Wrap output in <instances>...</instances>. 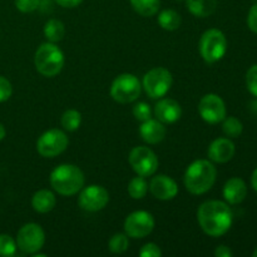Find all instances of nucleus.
Returning <instances> with one entry per match:
<instances>
[{
  "label": "nucleus",
  "instance_id": "32",
  "mask_svg": "<svg viewBox=\"0 0 257 257\" xmlns=\"http://www.w3.org/2000/svg\"><path fill=\"white\" fill-rule=\"evenodd\" d=\"M13 87L10 84L9 80L7 78L0 75V103L7 102L10 97H12Z\"/></svg>",
  "mask_w": 257,
  "mask_h": 257
},
{
  "label": "nucleus",
  "instance_id": "25",
  "mask_svg": "<svg viewBox=\"0 0 257 257\" xmlns=\"http://www.w3.org/2000/svg\"><path fill=\"white\" fill-rule=\"evenodd\" d=\"M80 123H82V115L78 110L68 109L63 113L62 125L64 130L69 131V132H74L79 128Z\"/></svg>",
  "mask_w": 257,
  "mask_h": 257
},
{
  "label": "nucleus",
  "instance_id": "13",
  "mask_svg": "<svg viewBox=\"0 0 257 257\" xmlns=\"http://www.w3.org/2000/svg\"><path fill=\"white\" fill-rule=\"evenodd\" d=\"M78 202L82 210L88 212H98L109 202V193L102 186H88L80 192Z\"/></svg>",
  "mask_w": 257,
  "mask_h": 257
},
{
  "label": "nucleus",
  "instance_id": "7",
  "mask_svg": "<svg viewBox=\"0 0 257 257\" xmlns=\"http://www.w3.org/2000/svg\"><path fill=\"white\" fill-rule=\"evenodd\" d=\"M172 74L165 68H153L143 78V87L146 93L152 99L165 97L172 85Z\"/></svg>",
  "mask_w": 257,
  "mask_h": 257
},
{
  "label": "nucleus",
  "instance_id": "9",
  "mask_svg": "<svg viewBox=\"0 0 257 257\" xmlns=\"http://www.w3.org/2000/svg\"><path fill=\"white\" fill-rule=\"evenodd\" d=\"M44 242L45 233L38 223H27L18 232L17 245L25 253L34 255L43 247Z\"/></svg>",
  "mask_w": 257,
  "mask_h": 257
},
{
  "label": "nucleus",
  "instance_id": "10",
  "mask_svg": "<svg viewBox=\"0 0 257 257\" xmlns=\"http://www.w3.org/2000/svg\"><path fill=\"white\" fill-rule=\"evenodd\" d=\"M130 165L138 176H152L158 168V158L148 147H136L130 153Z\"/></svg>",
  "mask_w": 257,
  "mask_h": 257
},
{
  "label": "nucleus",
  "instance_id": "1",
  "mask_svg": "<svg viewBox=\"0 0 257 257\" xmlns=\"http://www.w3.org/2000/svg\"><path fill=\"white\" fill-rule=\"evenodd\" d=\"M197 220L203 232L212 237H218L230 230L233 215L227 203L222 201H207L198 208Z\"/></svg>",
  "mask_w": 257,
  "mask_h": 257
},
{
  "label": "nucleus",
  "instance_id": "38",
  "mask_svg": "<svg viewBox=\"0 0 257 257\" xmlns=\"http://www.w3.org/2000/svg\"><path fill=\"white\" fill-rule=\"evenodd\" d=\"M5 135H7V132H5V128H4V125H3L2 123H0V141H2V140H4Z\"/></svg>",
  "mask_w": 257,
  "mask_h": 257
},
{
  "label": "nucleus",
  "instance_id": "16",
  "mask_svg": "<svg viewBox=\"0 0 257 257\" xmlns=\"http://www.w3.org/2000/svg\"><path fill=\"white\" fill-rule=\"evenodd\" d=\"M235 156V145L228 138H217L208 147V158L216 163H226Z\"/></svg>",
  "mask_w": 257,
  "mask_h": 257
},
{
  "label": "nucleus",
  "instance_id": "23",
  "mask_svg": "<svg viewBox=\"0 0 257 257\" xmlns=\"http://www.w3.org/2000/svg\"><path fill=\"white\" fill-rule=\"evenodd\" d=\"M65 34V28L60 20L50 19L48 20L44 27V35L50 43H58L63 39Z\"/></svg>",
  "mask_w": 257,
  "mask_h": 257
},
{
  "label": "nucleus",
  "instance_id": "14",
  "mask_svg": "<svg viewBox=\"0 0 257 257\" xmlns=\"http://www.w3.org/2000/svg\"><path fill=\"white\" fill-rule=\"evenodd\" d=\"M150 190L156 198L162 201H170L177 196L178 186L171 177L165 175H158L152 178L150 183Z\"/></svg>",
  "mask_w": 257,
  "mask_h": 257
},
{
  "label": "nucleus",
  "instance_id": "20",
  "mask_svg": "<svg viewBox=\"0 0 257 257\" xmlns=\"http://www.w3.org/2000/svg\"><path fill=\"white\" fill-rule=\"evenodd\" d=\"M188 12L197 18H206L213 14L217 8V0H187Z\"/></svg>",
  "mask_w": 257,
  "mask_h": 257
},
{
  "label": "nucleus",
  "instance_id": "11",
  "mask_svg": "<svg viewBox=\"0 0 257 257\" xmlns=\"http://www.w3.org/2000/svg\"><path fill=\"white\" fill-rule=\"evenodd\" d=\"M155 228V218L147 211L132 212L124 221V231L133 238H143Z\"/></svg>",
  "mask_w": 257,
  "mask_h": 257
},
{
  "label": "nucleus",
  "instance_id": "22",
  "mask_svg": "<svg viewBox=\"0 0 257 257\" xmlns=\"http://www.w3.org/2000/svg\"><path fill=\"white\" fill-rule=\"evenodd\" d=\"M158 24L165 30L173 32V30H177L180 28L181 17L175 10L166 9L161 12L160 15H158Z\"/></svg>",
  "mask_w": 257,
  "mask_h": 257
},
{
  "label": "nucleus",
  "instance_id": "12",
  "mask_svg": "<svg viewBox=\"0 0 257 257\" xmlns=\"http://www.w3.org/2000/svg\"><path fill=\"white\" fill-rule=\"evenodd\" d=\"M198 113L205 122L217 124L226 118V105L217 94H206L198 103Z\"/></svg>",
  "mask_w": 257,
  "mask_h": 257
},
{
  "label": "nucleus",
  "instance_id": "3",
  "mask_svg": "<svg viewBox=\"0 0 257 257\" xmlns=\"http://www.w3.org/2000/svg\"><path fill=\"white\" fill-rule=\"evenodd\" d=\"M53 190L62 196H73L84 186V175L74 165H60L50 175Z\"/></svg>",
  "mask_w": 257,
  "mask_h": 257
},
{
  "label": "nucleus",
  "instance_id": "18",
  "mask_svg": "<svg viewBox=\"0 0 257 257\" xmlns=\"http://www.w3.org/2000/svg\"><path fill=\"white\" fill-rule=\"evenodd\" d=\"M247 195V186L245 181L238 177L230 178L223 187V197L230 205H238Z\"/></svg>",
  "mask_w": 257,
  "mask_h": 257
},
{
  "label": "nucleus",
  "instance_id": "24",
  "mask_svg": "<svg viewBox=\"0 0 257 257\" xmlns=\"http://www.w3.org/2000/svg\"><path fill=\"white\" fill-rule=\"evenodd\" d=\"M148 191V183L145 180V177L140 176V177H135L130 182L128 186V193L132 198L135 200H141V198L145 197L147 195Z\"/></svg>",
  "mask_w": 257,
  "mask_h": 257
},
{
  "label": "nucleus",
  "instance_id": "34",
  "mask_svg": "<svg viewBox=\"0 0 257 257\" xmlns=\"http://www.w3.org/2000/svg\"><path fill=\"white\" fill-rule=\"evenodd\" d=\"M247 25L251 32L257 34V3L250 9L247 15Z\"/></svg>",
  "mask_w": 257,
  "mask_h": 257
},
{
  "label": "nucleus",
  "instance_id": "37",
  "mask_svg": "<svg viewBox=\"0 0 257 257\" xmlns=\"http://www.w3.org/2000/svg\"><path fill=\"white\" fill-rule=\"evenodd\" d=\"M251 185H252L253 190H255L257 192V168L255 171H253L252 177H251Z\"/></svg>",
  "mask_w": 257,
  "mask_h": 257
},
{
  "label": "nucleus",
  "instance_id": "17",
  "mask_svg": "<svg viewBox=\"0 0 257 257\" xmlns=\"http://www.w3.org/2000/svg\"><path fill=\"white\" fill-rule=\"evenodd\" d=\"M140 135L148 145H157L166 137V128L158 119H147L140 127Z\"/></svg>",
  "mask_w": 257,
  "mask_h": 257
},
{
  "label": "nucleus",
  "instance_id": "6",
  "mask_svg": "<svg viewBox=\"0 0 257 257\" xmlns=\"http://www.w3.org/2000/svg\"><path fill=\"white\" fill-rule=\"evenodd\" d=\"M141 82L136 75L124 73L120 74L113 80L110 87V95L115 102L120 104L132 103L140 97L141 94Z\"/></svg>",
  "mask_w": 257,
  "mask_h": 257
},
{
  "label": "nucleus",
  "instance_id": "26",
  "mask_svg": "<svg viewBox=\"0 0 257 257\" xmlns=\"http://www.w3.org/2000/svg\"><path fill=\"white\" fill-rule=\"evenodd\" d=\"M223 124H222V131L227 137L230 138H237L240 137L241 133L243 131V125L237 118L235 117H228L225 118L222 120Z\"/></svg>",
  "mask_w": 257,
  "mask_h": 257
},
{
  "label": "nucleus",
  "instance_id": "15",
  "mask_svg": "<svg viewBox=\"0 0 257 257\" xmlns=\"http://www.w3.org/2000/svg\"><path fill=\"white\" fill-rule=\"evenodd\" d=\"M155 114L161 123L172 124L180 119L182 109H181V105L178 104V102H176L175 99L165 98L156 104Z\"/></svg>",
  "mask_w": 257,
  "mask_h": 257
},
{
  "label": "nucleus",
  "instance_id": "29",
  "mask_svg": "<svg viewBox=\"0 0 257 257\" xmlns=\"http://www.w3.org/2000/svg\"><path fill=\"white\" fill-rule=\"evenodd\" d=\"M133 115L136 117V119L141 120V122H145V120L150 119L151 118V108L147 103L140 102L133 107Z\"/></svg>",
  "mask_w": 257,
  "mask_h": 257
},
{
  "label": "nucleus",
  "instance_id": "21",
  "mask_svg": "<svg viewBox=\"0 0 257 257\" xmlns=\"http://www.w3.org/2000/svg\"><path fill=\"white\" fill-rule=\"evenodd\" d=\"M131 5L142 17H153L158 13L161 7V0H131Z\"/></svg>",
  "mask_w": 257,
  "mask_h": 257
},
{
  "label": "nucleus",
  "instance_id": "28",
  "mask_svg": "<svg viewBox=\"0 0 257 257\" xmlns=\"http://www.w3.org/2000/svg\"><path fill=\"white\" fill-rule=\"evenodd\" d=\"M17 242L12 236L3 233L0 235V256L3 257H10L14 256L17 253Z\"/></svg>",
  "mask_w": 257,
  "mask_h": 257
},
{
  "label": "nucleus",
  "instance_id": "4",
  "mask_svg": "<svg viewBox=\"0 0 257 257\" xmlns=\"http://www.w3.org/2000/svg\"><path fill=\"white\" fill-rule=\"evenodd\" d=\"M35 68L42 75L55 77L64 65V54L54 43H44L38 48L34 58Z\"/></svg>",
  "mask_w": 257,
  "mask_h": 257
},
{
  "label": "nucleus",
  "instance_id": "35",
  "mask_svg": "<svg viewBox=\"0 0 257 257\" xmlns=\"http://www.w3.org/2000/svg\"><path fill=\"white\" fill-rule=\"evenodd\" d=\"M215 256L216 257H231L232 256V252H231L230 247L221 245L215 250Z\"/></svg>",
  "mask_w": 257,
  "mask_h": 257
},
{
  "label": "nucleus",
  "instance_id": "31",
  "mask_svg": "<svg viewBox=\"0 0 257 257\" xmlns=\"http://www.w3.org/2000/svg\"><path fill=\"white\" fill-rule=\"evenodd\" d=\"M15 7L22 13H32L40 7V0H15Z\"/></svg>",
  "mask_w": 257,
  "mask_h": 257
},
{
  "label": "nucleus",
  "instance_id": "36",
  "mask_svg": "<svg viewBox=\"0 0 257 257\" xmlns=\"http://www.w3.org/2000/svg\"><path fill=\"white\" fill-rule=\"evenodd\" d=\"M83 0H55V3H57L58 5H60V7L63 8H75L78 7V5L82 3Z\"/></svg>",
  "mask_w": 257,
  "mask_h": 257
},
{
  "label": "nucleus",
  "instance_id": "41",
  "mask_svg": "<svg viewBox=\"0 0 257 257\" xmlns=\"http://www.w3.org/2000/svg\"><path fill=\"white\" fill-rule=\"evenodd\" d=\"M178 2H181V0H178Z\"/></svg>",
  "mask_w": 257,
  "mask_h": 257
},
{
  "label": "nucleus",
  "instance_id": "30",
  "mask_svg": "<svg viewBox=\"0 0 257 257\" xmlns=\"http://www.w3.org/2000/svg\"><path fill=\"white\" fill-rule=\"evenodd\" d=\"M246 84L247 89L252 95L257 97V64L252 65L246 74Z\"/></svg>",
  "mask_w": 257,
  "mask_h": 257
},
{
  "label": "nucleus",
  "instance_id": "19",
  "mask_svg": "<svg viewBox=\"0 0 257 257\" xmlns=\"http://www.w3.org/2000/svg\"><path fill=\"white\" fill-rule=\"evenodd\" d=\"M55 203H57V200H55L54 193L48 190L38 191L32 198L33 208L39 213L50 212L55 207Z\"/></svg>",
  "mask_w": 257,
  "mask_h": 257
},
{
  "label": "nucleus",
  "instance_id": "27",
  "mask_svg": "<svg viewBox=\"0 0 257 257\" xmlns=\"http://www.w3.org/2000/svg\"><path fill=\"white\" fill-rule=\"evenodd\" d=\"M109 250L113 253H123L124 251H127L128 246H130V241H128L127 235H123V233H115L114 236H112V238L109 240Z\"/></svg>",
  "mask_w": 257,
  "mask_h": 257
},
{
  "label": "nucleus",
  "instance_id": "33",
  "mask_svg": "<svg viewBox=\"0 0 257 257\" xmlns=\"http://www.w3.org/2000/svg\"><path fill=\"white\" fill-rule=\"evenodd\" d=\"M141 257H161L162 256V251L158 247V245L156 243H146L140 251Z\"/></svg>",
  "mask_w": 257,
  "mask_h": 257
},
{
  "label": "nucleus",
  "instance_id": "39",
  "mask_svg": "<svg viewBox=\"0 0 257 257\" xmlns=\"http://www.w3.org/2000/svg\"><path fill=\"white\" fill-rule=\"evenodd\" d=\"M251 110H252V112L257 115V99L255 100V102L251 103Z\"/></svg>",
  "mask_w": 257,
  "mask_h": 257
},
{
  "label": "nucleus",
  "instance_id": "5",
  "mask_svg": "<svg viewBox=\"0 0 257 257\" xmlns=\"http://www.w3.org/2000/svg\"><path fill=\"white\" fill-rule=\"evenodd\" d=\"M227 52V40L225 34L218 29H208L200 39V53L205 62H218L225 57Z\"/></svg>",
  "mask_w": 257,
  "mask_h": 257
},
{
  "label": "nucleus",
  "instance_id": "2",
  "mask_svg": "<svg viewBox=\"0 0 257 257\" xmlns=\"http://www.w3.org/2000/svg\"><path fill=\"white\" fill-rule=\"evenodd\" d=\"M217 171L207 160L195 161L185 173V186L192 195H203L215 185Z\"/></svg>",
  "mask_w": 257,
  "mask_h": 257
},
{
  "label": "nucleus",
  "instance_id": "40",
  "mask_svg": "<svg viewBox=\"0 0 257 257\" xmlns=\"http://www.w3.org/2000/svg\"><path fill=\"white\" fill-rule=\"evenodd\" d=\"M252 256H253V257H257V248H256V250H255V251H253Z\"/></svg>",
  "mask_w": 257,
  "mask_h": 257
},
{
  "label": "nucleus",
  "instance_id": "8",
  "mask_svg": "<svg viewBox=\"0 0 257 257\" xmlns=\"http://www.w3.org/2000/svg\"><path fill=\"white\" fill-rule=\"evenodd\" d=\"M67 135L60 130H49L43 133L37 142L38 153L43 157L53 158L64 152L68 147Z\"/></svg>",
  "mask_w": 257,
  "mask_h": 257
}]
</instances>
